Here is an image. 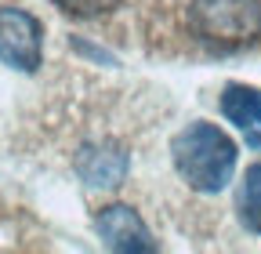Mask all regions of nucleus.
<instances>
[{
	"label": "nucleus",
	"mask_w": 261,
	"mask_h": 254,
	"mask_svg": "<svg viewBox=\"0 0 261 254\" xmlns=\"http://www.w3.org/2000/svg\"><path fill=\"white\" fill-rule=\"evenodd\" d=\"M236 142L218 123L196 120L171 138L174 171L196 189V193H221L236 171Z\"/></svg>",
	"instance_id": "nucleus-1"
},
{
	"label": "nucleus",
	"mask_w": 261,
	"mask_h": 254,
	"mask_svg": "<svg viewBox=\"0 0 261 254\" xmlns=\"http://www.w3.org/2000/svg\"><path fill=\"white\" fill-rule=\"evenodd\" d=\"M189 29L200 44L218 51L250 47L261 40V0H192Z\"/></svg>",
	"instance_id": "nucleus-2"
},
{
	"label": "nucleus",
	"mask_w": 261,
	"mask_h": 254,
	"mask_svg": "<svg viewBox=\"0 0 261 254\" xmlns=\"http://www.w3.org/2000/svg\"><path fill=\"white\" fill-rule=\"evenodd\" d=\"M0 62L18 73H37L44 62V26L22 8H0Z\"/></svg>",
	"instance_id": "nucleus-3"
},
{
	"label": "nucleus",
	"mask_w": 261,
	"mask_h": 254,
	"mask_svg": "<svg viewBox=\"0 0 261 254\" xmlns=\"http://www.w3.org/2000/svg\"><path fill=\"white\" fill-rule=\"evenodd\" d=\"M94 233L109 250L120 254H149L156 250V240L149 233V225L142 221V214L127 204H106L94 214Z\"/></svg>",
	"instance_id": "nucleus-4"
},
{
	"label": "nucleus",
	"mask_w": 261,
	"mask_h": 254,
	"mask_svg": "<svg viewBox=\"0 0 261 254\" xmlns=\"http://www.w3.org/2000/svg\"><path fill=\"white\" fill-rule=\"evenodd\" d=\"M73 167H76L80 182H87L91 189H116L130 171V156L123 153V145L102 138V142L80 145Z\"/></svg>",
	"instance_id": "nucleus-5"
},
{
	"label": "nucleus",
	"mask_w": 261,
	"mask_h": 254,
	"mask_svg": "<svg viewBox=\"0 0 261 254\" xmlns=\"http://www.w3.org/2000/svg\"><path fill=\"white\" fill-rule=\"evenodd\" d=\"M221 113L247 138V145L261 153V91L247 84H228L221 91Z\"/></svg>",
	"instance_id": "nucleus-6"
},
{
	"label": "nucleus",
	"mask_w": 261,
	"mask_h": 254,
	"mask_svg": "<svg viewBox=\"0 0 261 254\" xmlns=\"http://www.w3.org/2000/svg\"><path fill=\"white\" fill-rule=\"evenodd\" d=\"M236 211H240L243 229L261 236V160H257V164H250V167H247V174H243Z\"/></svg>",
	"instance_id": "nucleus-7"
},
{
	"label": "nucleus",
	"mask_w": 261,
	"mask_h": 254,
	"mask_svg": "<svg viewBox=\"0 0 261 254\" xmlns=\"http://www.w3.org/2000/svg\"><path fill=\"white\" fill-rule=\"evenodd\" d=\"M51 4L73 18H98V15H109L120 0H51Z\"/></svg>",
	"instance_id": "nucleus-8"
}]
</instances>
